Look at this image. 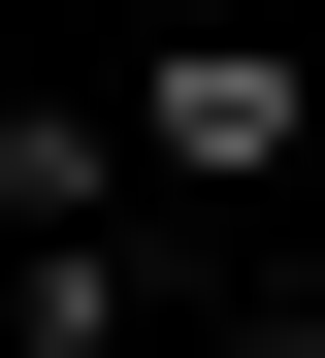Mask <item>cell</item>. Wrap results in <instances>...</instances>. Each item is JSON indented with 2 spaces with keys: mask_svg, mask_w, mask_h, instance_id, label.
Listing matches in <instances>:
<instances>
[{
  "mask_svg": "<svg viewBox=\"0 0 325 358\" xmlns=\"http://www.w3.org/2000/svg\"><path fill=\"white\" fill-rule=\"evenodd\" d=\"M293 131H325V98L260 66V33H163V66H130V163H163V196H260Z\"/></svg>",
  "mask_w": 325,
  "mask_h": 358,
  "instance_id": "1",
  "label": "cell"
},
{
  "mask_svg": "<svg viewBox=\"0 0 325 358\" xmlns=\"http://www.w3.org/2000/svg\"><path fill=\"white\" fill-rule=\"evenodd\" d=\"M130 196H163L130 98H0V261H33V228H130Z\"/></svg>",
  "mask_w": 325,
  "mask_h": 358,
  "instance_id": "2",
  "label": "cell"
},
{
  "mask_svg": "<svg viewBox=\"0 0 325 358\" xmlns=\"http://www.w3.org/2000/svg\"><path fill=\"white\" fill-rule=\"evenodd\" d=\"M228 358H325V293H260V326H228Z\"/></svg>",
  "mask_w": 325,
  "mask_h": 358,
  "instance_id": "3",
  "label": "cell"
}]
</instances>
